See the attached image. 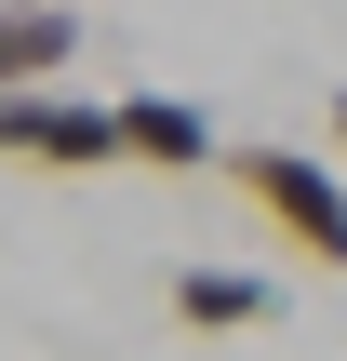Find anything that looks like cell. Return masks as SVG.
Returning a JSON list of instances; mask_svg holds the SVG:
<instances>
[{"label": "cell", "mask_w": 347, "mask_h": 361, "mask_svg": "<svg viewBox=\"0 0 347 361\" xmlns=\"http://www.w3.org/2000/svg\"><path fill=\"white\" fill-rule=\"evenodd\" d=\"M227 174H241V201H254L308 268H347V174L334 161H308V147H227Z\"/></svg>", "instance_id": "obj_1"}, {"label": "cell", "mask_w": 347, "mask_h": 361, "mask_svg": "<svg viewBox=\"0 0 347 361\" xmlns=\"http://www.w3.org/2000/svg\"><path fill=\"white\" fill-rule=\"evenodd\" d=\"M0 161H27V174H94V161H120V121L80 107L67 80H0Z\"/></svg>", "instance_id": "obj_2"}, {"label": "cell", "mask_w": 347, "mask_h": 361, "mask_svg": "<svg viewBox=\"0 0 347 361\" xmlns=\"http://www.w3.org/2000/svg\"><path fill=\"white\" fill-rule=\"evenodd\" d=\"M107 121H120V161H160V174L214 161V107H187V94H120Z\"/></svg>", "instance_id": "obj_3"}, {"label": "cell", "mask_w": 347, "mask_h": 361, "mask_svg": "<svg viewBox=\"0 0 347 361\" xmlns=\"http://www.w3.org/2000/svg\"><path fill=\"white\" fill-rule=\"evenodd\" d=\"M67 54H80L67 0H0V80H67Z\"/></svg>", "instance_id": "obj_4"}, {"label": "cell", "mask_w": 347, "mask_h": 361, "mask_svg": "<svg viewBox=\"0 0 347 361\" xmlns=\"http://www.w3.org/2000/svg\"><path fill=\"white\" fill-rule=\"evenodd\" d=\"M267 308H281V295H267L254 268H187V281H174V322H187V335H254Z\"/></svg>", "instance_id": "obj_5"}, {"label": "cell", "mask_w": 347, "mask_h": 361, "mask_svg": "<svg viewBox=\"0 0 347 361\" xmlns=\"http://www.w3.org/2000/svg\"><path fill=\"white\" fill-rule=\"evenodd\" d=\"M334 147H347V94H334Z\"/></svg>", "instance_id": "obj_6"}]
</instances>
